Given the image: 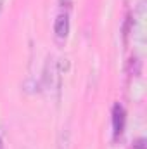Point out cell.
Returning <instances> with one entry per match:
<instances>
[{"label":"cell","instance_id":"cell-4","mask_svg":"<svg viewBox=\"0 0 147 149\" xmlns=\"http://www.w3.org/2000/svg\"><path fill=\"white\" fill-rule=\"evenodd\" d=\"M0 149H2V139H0Z\"/></svg>","mask_w":147,"mask_h":149},{"label":"cell","instance_id":"cell-1","mask_svg":"<svg viewBox=\"0 0 147 149\" xmlns=\"http://www.w3.org/2000/svg\"><path fill=\"white\" fill-rule=\"evenodd\" d=\"M54 31H55V37L57 38H66L68 31H69V19H68V14H59V16H57L55 24H54Z\"/></svg>","mask_w":147,"mask_h":149},{"label":"cell","instance_id":"cell-2","mask_svg":"<svg viewBox=\"0 0 147 149\" xmlns=\"http://www.w3.org/2000/svg\"><path fill=\"white\" fill-rule=\"evenodd\" d=\"M112 121H114V132H116V134H121V130H123V121H125V113L121 109V106H114Z\"/></svg>","mask_w":147,"mask_h":149},{"label":"cell","instance_id":"cell-3","mask_svg":"<svg viewBox=\"0 0 147 149\" xmlns=\"http://www.w3.org/2000/svg\"><path fill=\"white\" fill-rule=\"evenodd\" d=\"M2 7H3V0H0V10H2Z\"/></svg>","mask_w":147,"mask_h":149}]
</instances>
